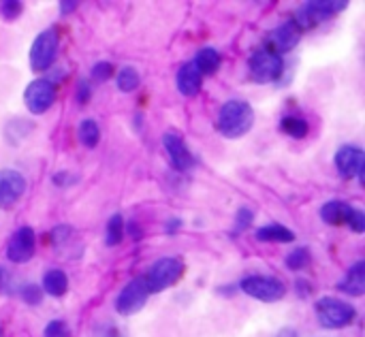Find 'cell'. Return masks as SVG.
Returning <instances> with one entry per match:
<instances>
[{
    "instance_id": "obj_37",
    "label": "cell",
    "mask_w": 365,
    "mask_h": 337,
    "mask_svg": "<svg viewBox=\"0 0 365 337\" xmlns=\"http://www.w3.org/2000/svg\"><path fill=\"white\" fill-rule=\"evenodd\" d=\"M77 9V2H60V13L62 15H68Z\"/></svg>"
},
{
    "instance_id": "obj_29",
    "label": "cell",
    "mask_w": 365,
    "mask_h": 337,
    "mask_svg": "<svg viewBox=\"0 0 365 337\" xmlns=\"http://www.w3.org/2000/svg\"><path fill=\"white\" fill-rule=\"evenodd\" d=\"M45 337H71V329L64 321H51L45 327Z\"/></svg>"
},
{
    "instance_id": "obj_19",
    "label": "cell",
    "mask_w": 365,
    "mask_h": 337,
    "mask_svg": "<svg viewBox=\"0 0 365 337\" xmlns=\"http://www.w3.org/2000/svg\"><path fill=\"white\" fill-rule=\"evenodd\" d=\"M259 242H272V244H291L295 242V233L282 224H267L257 231Z\"/></svg>"
},
{
    "instance_id": "obj_7",
    "label": "cell",
    "mask_w": 365,
    "mask_h": 337,
    "mask_svg": "<svg viewBox=\"0 0 365 337\" xmlns=\"http://www.w3.org/2000/svg\"><path fill=\"white\" fill-rule=\"evenodd\" d=\"M346 9V2H327V0H317V2H306L297 13H295V24L299 26V30L312 28L334 15H338L340 11Z\"/></svg>"
},
{
    "instance_id": "obj_4",
    "label": "cell",
    "mask_w": 365,
    "mask_h": 337,
    "mask_svg": "<svg viewBox=\"0 0 365 337\" xmlns=\"http://www.w3.org/2000/svg\"><path fill=\"white\" fill-rule=\"evenodd\" d=\"M240 289L252 297L259 299L263 304H274L280 301L287 295V286L278 280V278H269V276H248L242 280Z\"/></svg>"
},
{
    "instance_id": "obj_15",
    "label": "cell",
    "mask_w": 365,
    "mask_h": 337,
    "mask_svg": "<svg viewBox=\"0 0 365 337\" xmlns=\"http://www.w3.org/2000/svg\"><path fill=\"white\" fill-rule=\"evenodd\" d=\"M175 83H178V90L184 96H197L201 92V88H203V75L197 71V66L192 62H188V64L180 66Z\"/></svg>"
},
{
    "instance_id": "obj_24",
    "label": "cell",
    "mask_w": 365,
    "mask_h": 337,
    "mask_svg": "<svg viewBox=\"0 0 365 337\" xmlns=\"http://www.w3.org/2000/svg\"><path fill=\"white\" fill-rule=\"evenodd\" d=\"M124 239V218L120 214H113L107 222V231H105V244L107 246H118Z\"/></svg>"
},
{
    "instance_id": "obj_23",
    "label": "cell",
    "mask_w": 365,
    "mask_h": 337,
    "mask_svg": "<svg viewBox=\"0 0 365 337\" xmlns=\"http://www.w3.org/2000/svg\"><path fill=\"white\" fill-rule=\"evenodd\" d=\"M280 126H282V130H284L289 137H293V139H304V137L310 133V124H308L304 118H297V115L284 118Z\"/></svg>"
},
{
    "instance_id": "obj_20",
    "label": "cell",
    "mask_w": 365,
    "mask_h": 337,
    "mask_svg": "<svg viewBox=\"0 0 365 337\" xmlns=\"http://www.w3.org/2000/svg\"><path fill=\"white\" fill-rule=\"evenodd\" d=\"M43 291L51 297H62L68 291V278L62 269H49L43 276Z\"/></svg>"
},
{
    "instance_id": "obj_3",
    "label": "cell",
    "mask_w": 365,
    "mask_h": 337,
    "mask_svg": "<svg viewBox=\"0 0 365 337\" xmlns=\"http://www.w3.org/2000/svg\"><path fill=\"white\" fill-rule=\"evenodd\" d=\"M182 276H184V263L180 259L165 256L150 267V271L145 276V284H148L150 293H163L169 286H173Z\"/></svg>"
},
{
    "instance_id": "obj_25",
    "label": "cell",
    "mask_w": 365,
    "mask_h": 337,
    "mask_svg": "<svg viewBox=\"0 0 365 337\" xmlns=\"http://www.w3.org/2000/svg\"><path fill=\"white\" fill-rule=\"evenodd\" d=\"M118 90L120 92H133L139 88L141 83V77H139V71L135 66H124L120 73H118Z\"/></svg>"
},
{
    "instance_id": "obj_31",
    "label": "cell",
    "mask_w": 365,
    "mask_h": 337,
    "mask_svg": "<svg viewBox=\"0 0 365 337\" xmlns=\"http://www.w3.org/2000/svg\"><path fill=\"white\" fill-rule=\"evenodd\" d=\"M349 227L355 231V233H364L365 231V214L361 209H353V214H351V220H349Z\"/></svg>"
},
{
    "instance_id": "obj_2",
    "label": "cell",
    "mask_w": 365,
    "mask_h": 337,
    "mask_svg": "<svg viewBox=\"0 0 365 337\" xmlns=\"http://www.w3.org/2000/svg\"><path fill=\"white\" fill-rule=\"evenodd\" d=\"M314 308H317V318H319L321 327H325V329H344L357 316V312L351 304L336 299V297H323L317 301Z\"/></svg>"
},
{
    "instance_id": "obj_35",
    "label": "cell",
    "mask_w": 365,
    "mask_h": 337,
    "mask_svg": "<svg viewBox=\"0 0 365 337\" xmlns=\"http://www.w3.org/2000/svg\"><path fill=\"white\" fill-rule=\"evenodd\" d=\"M73 182H75V177L71 173H66V171H60V173L53 175V184L56 186H71Z\"/></svg>"
},
{
    "instance_id": "obj_39",
    "label": "cell",
    "mask_w": 365,
    "mask_h": 337,
    "mask_svg": "<svg viewBox=\"0 0 365 337\" xmlns=\"http://www.w3.org/2000/svg\"><path fill=\"white\" fill-rule=\"evenodd\" d=\"M107 337H120V336H118L115 331H111V336H107Z\"/></svg>"
},
{
    "instance_id": "obj_30",
    "label": "cell",
    "mask_w": 365,
    "mask_h": 337,
    "mask_svg": "<svg viewBox=\"0 0 365 337\" xmlns=\"http://www.w3.org/2000/svg\"><path fill=\"white\" fill-rule=\"evenodd\" d=\"M111 73H113V64H109V62H96L92 66V79L94 81H107L111 77Z\"/></svg>"
},
{
    "instance_id": "obj_14",
    "label": "cell",
    "mask_w": 365,
    "mask_h": 337,
    "mask_svg": "<svg viewBox=\"0 0 365 337\" xmlns=\"http://www.w3.org/2000/svg\"><path fill=\"white\" fill-rule=\"evenodd\" d=\"M299 38H302L299 26H297L293 19H289V21H284L282 26H278V28L272 32V36H269L272 47H269V49L276 51L278 56H280V53H287V51H291L293 47H297Z\"/></svg>"
},
{
    "instance_id": "obj_22",
    "label": "cell",
    "mask_w": 365,
    "mask_h": 337,
    "mask_svg": "<svg viewBox=\"0 0 365 337\" xmlns=\"http://www.w3.org/2000/svg\"><path fill=\"white\" fill-rule=\"evenodd\" d=\"M77 137H79V141H81L83 147L92 150L101 141V128H98V124L94 120H83L79 124V128H77Z\"/></svg>"
},
{
    "instance_id": "obj_6",
    "label": "cell",
    "mask_w": 365,
    "mask_h": 337,
    "mask_svg": "<svg viewBox=\"0 0 365 337\" xmlns=\"http://www.w3.org/2000/svg\"><path fill=\"white\" fill-rule=\"evenodd\" d=\"M250 75L257 83H269V81H276L282 77V71H284V62L282 58L272 51L269 47L267 49H259L257 53H252L250 58Z\"/></svg>"
},
{
    "instance_id": "obj_41",
    "label": "cell",
    "mask_w": 365,
    "mask_h": 337,
    "mask_svg": "<svg viewBox=\"0 0 365 337\" xmlns=\"http://www.w3.org/2000/svg\"><path fill=\"white\" fill-rule=\"evenodd\" d=\"M0 336H2V333H0Z\"/></svg>"
},
{
    "instance_id": "obj_38",
    "label": "cell",
    "mask_w": 365,
    "mask_h": 337,
    "mask_svg": "<svg viewBox=\"0 0 365 337\" xmlns=\"http://www.w3.org/2000/svg\"><path fill=\"white\" fill-rule=\"evenodd\" d=\"M276 337H299L297 336V331L295 329H291V327H287V329H280Z\"/></svg>"
},
{
    "instance_id": "obj_40",
    "label": "cell",
    "mask_w": 365,
    "mask_h": 337,
    "mask_svg": "<svg viewBox=\"0 0 365 337\" xmlns=\"http://www.w3.org/2000/svg\"><path fill=\"white\" fill-rule=\"evenodd\" d=\"M0 284H2V271H0Z\"/></svg>"
},
{
    "instance_id": "obj_9",
    "label": "cell",
    "mask_w": 365,
    "mask_h": 337,
    "mask_svg": "<svg viewBox=\"0 0 365 337\" xmlns=\"http://www.w3.org/2000/svg\"><path fill=\"white\" fill-rule=\"evenodd\" d=\"M53 100H56V88L49 79H34L24 90V103L28 111L34 115L45 113L53 105Z\"/></svg>"
},
{
    "instance_id": "obj_26",
    "label": "cell",
    "mask_w": 365,
    "mask_h": 337,
    "mask_svg": "<svg viewBox=\"0 0 365 337\" xmlns=\"http://www.w3.org/2000/svg\"><path fill=\"white\" fill-rule=\"evenodd\" d=\"M310 263H312V256H310V250H308V248H297V250H293V252L287 256V267L293 269V271H302V269H306Z\"/></svg>"
},
{
    "instance_id": "obj_11",
    "label": "cell",
    "mask_w": 365,
    "mask_h": 337,
    "mask_svg": "<svg viewBox=\"0 0 365 337\" xmlns=\"http://www.w3.org/2000/svg\"><path fill=\"white\" fill-rule=\"evenodd\" d=\"M336 167L338 173L346 180L359 177V182L365 184V154L357 145H344L336 154Z\"/></svg>"
},
{
    "instance_id": "obj_18",
    "label": "cell",
    "mask_w": 365,
    "mask_h": 337,
    "mask_svg": "<svg viewBox=\"0 0 365 337\" xmlns=\"http://www.w3.org/2000/svg\"><path fill=\"white\" fill-rule=\"evenodd\" d=\"M220 53L214 49V47H203L197 56H195V66H197V71L201 73V75H214V73H218V68H220Z\"/></svg>"
},
{
    "instance_id": "obj_10",
    "label": "cell",
    "mask_w": 365,
    "mask_h": 337,
    "mask_svg": "<svg viewBox=\"0 0 365 337\" xmlns=\"http://www.w3.org/2000/svg\"><path fill=\"white\" fill-rule=\"evenodd\" d=\"M36 250V235L30 227H21L17 229L9 244H6V259L15 265H24L34 256Z\"/></svg>"
},
{
    "instance_id": "obj_16",
    "label": "cell",
    "mask_w": 365,
    "mask_h": 337,
    "mask_svg": "<svg viewBox=\"0 0 365 337\" xmlns=\"http://www.w3.org/2000/svg\"><path fill=\"white\" fill-rule=\"evenodd\" d=\"M338 289H340L342 293H346L349 297H364L365 295V263L364 261L355 263V265L349 269V274H346V276L340 280Z\"/></svg>"
},
{
    "instance_id": "obj_33",
    "label": "cell",
    "mask_w": 365,
    "mask_h": 337,
    "mask_svg": "<svg viewBox=\"0 0 365 337\" xmlns=\"http://www.w3.org/2000/svg\"><path fill=\"white\" fill-rule=\"evenodd\" d=\"M71 227H58V229H53L51 231V239H53V244L56 246H62L68 237H71Z\"/></svg>"
},
{
    "instance_id": "obj_27",
    "label": "cell",
    "mask_w": 365,
    "mask_h": 337,
    "mask_svg": "<svg viewBox=\"0 0 365 337\" xmlns=\"http://www.w3.org/2000/svg\"><path fill=\"white\" fill-rule=\"evenodd\" d=\"M21 13H24L21 2H17V0H4V2H0V15H2V19L13 21V19H17Z\"/></svg>"
},
{
    "instance_id": "obj_12",
    "label": "cell",
    "mask_w": 365,
    "mask_h": 337,
    "mask_svg": "<svg viewBox=\"0 0 365 337\" xmlns=\"http://www.w3.org/2000/svg\"><path fill=\"white\" fill-rule=\"evenodd\" d=\"M26 192V177L15 169H0V209L13 207Z\"/></svg>"
},
{
    "instance_id": "obj_13",
    "label": "cell",
    "mask_w": 365,
    "mask_h": 337,
    "mask_svg": "<svg viewBox=\"0 0 365 337\" xmlns=\"http://www.w3.org/2000/svg\"><path fill=\"white\" fill-rule=\"evenodd\" d=\"M163 145L169 154V160L171 165L178 169V171H190L195 167V158L184 141V137L175 130H169L163 135Z\"/></svg>"
},
{
    "instance_id": "obj_28",
    "label": "cell",
    "mask_w": 365,
    "mask_h": 337,
    "mask_svg": "<svg viewBox=\"0 0 365 337\" xmlns=\"http://www.w3.org/2000/svg\"><path fill=\"white\" fill-rule=\"evenodd\" d=\"M21 299H24V304H28V306H38V304L43 301L41 286H36V284H26V286L21 289Z\"/></svg>"
},
{
    "instance_id": "obj_21",
    "label": "cell",
    "mask_w": 365,
    "mask_h": 337,
    "mask_svg": "<svg viewBox=\"0 0 365 337\" xmlns=\"http://www.w3.org/2000/svg\"><path fill=\"white\" fill-rule=\"evenodd\" d=\"M30 130H34V122L26 120V118H15L6 124L4 128V139L11 143V145H17L21 139H26L30 135Z\"/></svg>"
},
{
    "instance_id": "obj_36",
    "label": "cell",
    "mask_w": 365,
    "mask_h": 337,
    "mask_svg": "<svg viewBox=\"0 0 365 337\" xmlns=\"http://www.w3.org/2000/svg\"><path fill=\"white\" fill-rule=\"evenodd\" d=\"M180 227H182V220H180V218H171V220L167 222V233H169V235H173Z\"/></svg>"
},
{
    "instance_id": "obj_5",
    "label": "cell",
    "mask_w": 365,
    "mask_h": 337,
    "mask_svg": "<svg viewBox=\"0 0 365 337\" xmlns=\"http://www.w3.org/2000/svg\"><path fill=\"white\" fill-rule=\"evenodd\" d=\"M150 289L145 284V278L139 276V278H133L118 295L115 299V310L120 316H133L137 312L143 310V306L148 304V297H150Z\"/></svg>"
},
{
    "instance_id": "obj_1",
    "label": "cell",
    "mask_w": 365,
    "mask_h": 337,
    "mask_svg": "<svg viewBox=\"0 0 365 337\" xmlns=\"http://www.w3.org/2000/svg\"><path fill=\"white\" fill-rule=\"evenodd\" d=\"M252 124H255V109L246 100L240 98L227 100L218 111V130L227 139L244 137L246 133H250Z\"/></svg>"
},
{
    "instance_id": "obj_8",
    "label": "cell",
    "mask_w": 365,
    "mask_h": 337,
    "mask_svg": "<svg viewBox=\"0 0 365 337\" xmlns=\"http://www.w3.org/2000/svg\"><path fill=\"white\" fill-rule=\"evenodd\" d=\"M56 53H58V34H56L53 28H47L34 38V43L30 47V66H32V71H36V73L47 71L53 64Z\"/></svg>"
},
{
    "instance_id": "obj_17",
    "label": "cell",
    "mask_w": 365,
    "mask_h": 337,
    "mask_svg": "<svg viewBox=\"0 0 365 337\" xmlns=\"http://www.w3.org/2000/svg\"><path fill=\"white\" fill-rule=\"evenodd\" d=\"M353 209H355V207H351V205L344 203V201H329V203L323 205L321 218H323L325 224H334V227L346 224V227H349V220H351Z\"/></svg>"
},
{
    "instance_id": "obj_34",
    "label": "cell",
    "mask_w": 365,
    "mask_h": 337,
    "mask_svg": "<svg viewBox=\"0 0 365 337\" xmlns=\"http://www.w3.org/2000/svg\"><path fill=\"white\" fill-rule=\"evenodd\" d=\"M77 98H79V103L81 105H86L88 103V98H90V85H88V81H79V85H77Z\"/></svg>"
},
{
    "instance_id": "obj_32",
    "label": "cell",
    "mask_w": 365,
    "mask_h": 337,
    "mask_svg": "<svg viewBox=\"0 0 365 337\" xmlns=\"http://www.w3.org/2000/svg\"><path fill=\"white\" fill-rule=\"evenodd\" d=\"M252 220H255V214H252L250 209L242 207V209L237 212V229H240V231H242V229H248V227L252 224Z\"/></svg>"
}]
</instances>
